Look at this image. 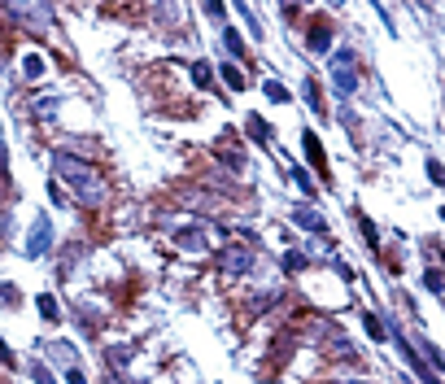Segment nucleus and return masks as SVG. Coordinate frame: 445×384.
<instances>
[{
  "mask_svg": "<svg viewBox=\"0 0 445 384\" xmlns=\"http://www.w3.org/2000/svg\"><path fill=\"white\" fill-rule=\"evenodd\" d=\"M53 171H57V180L70 188L83 205H105L109 184L88 166V162H79V157H70V153H53Z\"/></svg>",
  "mask_w": 445,
  "mask_h": 384,
  "instance_id": "1",
  "label": "nucleus"
},
{
  "mask_svg": "<svg viewBox=\"0 0 445 384\" xmlns=\"http://www.w3.org/2000/svg\"><path fill=\"white\" fill-rule=\"evenodd\" d=\"M328 75H332L337 96H354L358 92V52L354 48H337V57L328 61Z\"/></svg>",
  "mask_w": 445,
  "mask_h": 384,
  "instance_id": "2",
  "label": "nucleus"
},
{
  "mask_svg": "<svg viewBox=\"0 0 445 384\" xmlns=\"http://www.w3.org/2000/svg\"><path fill=\"white\" fill-rule=\"evenodd\" d=\"M210 236H214V231L205 227V223L179 227V231H175V249H184V253H192V258H197V253H205V249H210Z\"/></svg>",
  "mask_w": 445,
  "mask_h": 384,
  "instance_id": "3",
  "label": "nucleus"
},
{
  "mask_svg": "<svg viewBox=\"0 0 445 384\" xmlns=\"http://www.w3.org/2000/svg\"><path fill=\"white\" fill-rule=\"evenodd\" d=\"M9 18H22L26 26H31V35H48L53 9L48 5H9Z\"/></svg>",
  "mask_w": 445,
  "mask_h": 384,
  "instance_id": "4",
  "label": "nucleus"
},
{
  "mask_svg": "<svg viewBox=\"0 0 445 384\" xmlns=\"http://www.w3.org/2000/svg\"><path fill=\"white\" fill-rule=\"evenodd\" d=\"M48 249H53V223H48V214H35L31 236H26V258H44Z\"/></svg>",
  "mask_w": 445,
  "mask_h": 384,
  "instance_id": "5",
  "label": "nucleus"
},
{
  "mask_svg": "<svg viewBox=\"0 0 445 384\" xmlns=\"http://www.w3.org/2000/svg\"><path fill=\"white\" fill-rule=\"evenodd\" d=\"M218 271L223 276H249V271H254V253H249L245 244H231V249H223Z\"/></svg>",
  "mask_w": 445,
  "mask_h": 384,
  "instance_id": "6",
  "label": "nucleus"
},
{
  "mask_svg": "<svg viewBox=\"0 0 445 384\" xmlns=\"http://www.w3.org/2000/svg\"><path fill=\"white\" fill-rule=\"evenodd\" d=\"M293 223L301 227V231H314V236H328V218L314 210V205H297L293 210Z\"/></svg>",
  "mask_w": 445,
  "mask_h": 384,
  "instance_id": "7",
  "label": "nucleus"
},
{
  "mask_svg": "<svg viewBox=\"0 0 445 384\" xmlns=\"http://www.w3.org/2000/svg\"><path fill=\"white\" fill-rule=\"evenodd\" d=\"M223 135H227V140H218V157H223V162H227V166H231V171H245V153H240V144H236V140H231V135H236V131H223Z\"/></svg>",
  "mask_w": 445,
  "mask_h": 384,
  "instance_id": "8",
  "label": "nucleus"
},
{
  "mask_svg": "<svg viewBox=\"0 0 445 384\" xmlns=\"http://www.w3.org/2000/svg\"><path fill=\"white\" fill-rule=\"evenodd\" d=\"M305 44H310V52H328V48H332V31H328L323 22H314V26H310V39H305Z\"/></svg>",
  "mask_w": 445,
  "mask_h": 384,
  "instance_id": "9",
  "label": "nucleus"
},
{
  "mask_svg": "<svg viewBox=\"0 0 445 384\" xmlns=\"http://www.w3.org/2000/svg\"><path fill=\"white\" fill-rule=\"evenodd\" d=\"M245 131L254 135L258 144H267V140H271V127H267V118H258V114H249V118H245Z\"/></svg>",
  "mask_w": 445,
  "mask_h": 384,
  "instance_id": "10",
  "label": "nucleus"
},
{
  "mask_svg": "<svg viewBox=\"0 0 445 384\" xmlns=\"http://www.w3.org/2000/svg\"><path fill=\"white\" fill-rule=\"evenodd\" d=\"M262 92H267V101H275V105H288V101H293V92H288L284 84H275V79H267Z\"/></svg>",
  "mask_w": 445,
  "mask_h": 384,
  "instance_id": "11",
  "label": "nucleus"
},
{
  "mask_svg": "<svg viewBox=\"0 0 445 384\" xmlns=\"http://www.w3.org/2000/svg\"><path fill=\"white\" fill-rule=\"evenodd\" d=\"M35 306H39V314H44L48 323H57L61 319V310H57V297H48V293H39L35 297Z\"/></svg>",
  "mask_w": 445,
  "mask_h": 384,
  "instance_id": "12",
  "label": "nucleus"
},
{
  "mask_svg": "<svg viewBox=\"0 0 445 384\" xmlns=\"http://www.w3.org/2000/svg\"><path fill=\"white\" fill-rule=\"evenodd\" d=\"M22 75L26 79H44V57H39V52H26L22 57Z\"/></svg>",
  "mask_w": 445,
  "mask_h": 384,
  "instance_id": "13",
  "label": "nucleus"
},
{
  "mask_svg": "<svg viewBox=\"0 0 445 384\" xmlns=\"http://www.w3.org/2000/svg\"><path fill=\"white\" fill-rule=\"evenodd\" d=\"M301 144H305V157H310L314 166H323V144H319V135L305 131V135H301Z\"/></svg>",
  "mask_w": 445,
  "mask_h": 384,
  "instance_id": "14",
  "label": "nucleus"
},
{
  "mask_svg": "<svg viewBox=\"0 0 445 384\" xmlns=\"http://www.w3.org/2000/svg\"><path fill=\"white\" fill-rule=\"evenodd\" d=\"M223 48H227V57H245V44H240V35H236L231 26H223Z\"/></svg>",
  "mask_w": 445,
  "mask_h": 384,
  "instance_id": "15",
  "label": "nucleus"
},
{
  "mask_svg": "<svg viewBox=\"0 0 445 384\" xmlns=\"http://www.w3.org/2000/svg\"><path fill=\"white\" fill-rule=\"evenodd\" d=\"M424 288H428V293H445V271H441V267H437V271L428 267V276H424Z\"/></svg>",
  "mask_w": 445,
  "mask_h": 384,
  "instance_id": "16",
  "label": "nucleus"
},
{
  "mask_svg": "<svg viewBox=\"0 0 445 384\" xmlns=\"http://www.w3.org/2000/svg\"><path fill=\"white\" fill-rule=\"evenodd\" d=\"M192 84H197V88H210L214 84V75H210V66H205V61H192Z\"/></svg>",
  "mask_w": 445,
  "mask_h": 384,
  "instance_id": "17",
  "label": "nucleus"
},
{
  "mask_svg": "<svg viewBox=\"0 0 445 384\" xmlns=\"http://www.w3.org/2000/svg\"><path fill=\"white\" fill-rule=\"evenodd\" d=\"M223 84H227L231 92H240V88H245V75L236 70V66H223Z\"/></svg>",
  "mask_w": 445,
  "mask_h": 384,
  "instance_id": "18",
  "label": "nucleus"
},
{
  "mask_svg": "<svg viewBox=\"0 0 445 384\" xmlns=\"http://www.w3.org/2000/svg\"><path fill=\"white\" fill-rule=\"evenodd\" d=\"M305 101H310L314 114H323V101H319V84H314V79H305Z\"/></svg>",
  "mask_w": 445,
  "mask_h": 384,
  "instance_id": "19",
  "label": "nucleus"
},
{
  "mask_svg": "<svg viewBox=\"0 0 445 384\" xmlns=\"http://www.w3.org/2000/svg\"><path fill=\"white\" fill-rule=\"evenodd\" d=\"M363 327L371 332V340H384V327H380V319H375V314H363Z\"/></svg>",
  "mask_w": 445,
  "mask_h": 384,
  "instance_id": "20",
  "label": "nucleus"
},
{
  "mask_svg": "<svg viewBox=\"0 0 445 384\" xmlns=\"http://www.w3.org/2000/svg\"><path fill=\"white\" fill-rule=\"evenodd\" d=\"M31 376H35V384H57V380H53V372H48L44 363H31Z\"/></svg>",
  "mask_w": 445,
  "mask_h": 384,
  "instance_id": "21",
  "label": "nucleus"
},
{
  "mask_svg": "<svg viewBox=\"0 0 445 384\" xmlns=\"http://www.w3.org/2000/svg\"><path fill=\"white\" fill-rule=\"evenodd\" d=\"M0 306H18V288L13 284H0Z\"/></svg>",
  "mask_w": 445,
  "mask_h": 384,
  "instance_id": "22",
  "label": "nucleus"
},
{
  "mask_svg": "<svg viewBox=\"0 0 445 384\" xmlns=\"http://www.w3.org/2000/svg\"><path fill=\"white\" fill-rule=\"evenodd\" d=\"M293 184H297L301 192H314V184H310V175H305L301 166H293Z\"/></svg>",
  "mask_w": 445,
  "mask_h": 384,
  "instance_id": "23",
  "label": "nucleus"
},
{
  "mask_svg": "<svg viewBox=\"0 0 445 384\" xmlns=\"http://www.w3.org/2000/svg\"><path fill=\"white\" fill-rule=\"evenodd\" d=\"M122 363H131V349L122 345V349H109V367H122Z\"/></svg>",
  "mask_w": 445,
  "mask_h": 384,
  "instance_id": "24",
  "label": "nucleus"
},
{
  "mask_svg": "<svg viewBox=\"0 0 445 384\" xmlns=\"http://www.w3.org/2000/svg\"><path fill=\"white\" fill-rule=\"evenodd\" d=\"M305 267V253H284V271H301Z\"/></svg>",
  "mask_w": 445,
  "mask_h": 384,
  "instance_id": "25",
  "label": "nucleus"
},
{
  "mask_svg": "<svg viewBox=\"0 0 445 384\" xmlns=\"http://www.w3.org/2000/svg\"><path fill=\"white\" fill-rule=\"evenodd\" d=\"M35 114H39V118H53V114H57V101H39Z\"/></svg>",
  "mask_w": 445,
  "mask_h": 384,
  "instance_id": "26",
  "label": "nucleus"
},
{
  "mask_svg": "<svg viewBox=\"0 0 445 384\" xmlns=\"http://www.w3.org/2000/svg\"><path fill=\"white\" fill-rule=\"evenodd\" d=\"M428 180H433V184H445V171H441V162H428Z\"/></svg>",
  "mask_w": 445,
  "mask_h": 384,
  "instance_id": "27",
  "label": "nucleus"
},
{
  "mask_svg": "<svg viewBox=\"0 0 445 384\" xmlns=\"http://www.w3.org/2000/svg\"><path fill=\"white\" fill-rule=\"evenodd\" d=\"M0 363H5V367H13V349L5 345V340H0Z\"/></svg>",
  "mask_w": 445,
  "mask_h": 384,
  "instance_id": "28",
  "label": "nucleus"
},
{
  "mask_svg": "<svg viewBox=\"0 0 445 384\" xmlns=\"http://www.w3.org/2000/svg\"><path fill=\"white\" fill-rule=\"evenodd\" d=\"M66 380H70V384H88V380H83V372H79V367H70V372H66Z\"/></svg>",
  "mask_w": 445,
  "mask_h": 384,
  "instance_id": "29",
  "label": "nucleus"
},
{
  "mask_svg": "<svg viewBox=\"0 0 445 384\" xmlns=\"http://www.w3.org/2000/svg\"><path fill=\"white\" fill-rule=\"evenodd\" d=\"M0 175H5V144H0Z\"/></svg>",
  "mask_w": 445,
  "mask_h": 384,
  "instance_id": "30",
  "label": "nucleus"
},
{
  "mask_svg": "<svg viewBox=\"0 0 445 384\" xmlns=\"http://www.w3.org/2000/svg\"><path fill=\"white\" fill-rule=\"evenodd\" d=\"M109 384H127V380H122V376H109Z\"/></svg>",
  "mask_w": 445,
  "mask_h": 384,
  "instance_id": "31",
  "label": "nucleus"
},
{
  "mask_svg": "<svg viewBox=\"0 0 445 384\" xmlns=\"http://www.w3.org/2000/svg\"><path fill=\"white\" fill-rule=\"evenodd\" d=\"M424 384H441V380H433V376H428V380H424Z\"/></svg>",
  "mask_w": 445,
  "mask_h": 384,
  "instance_id": "32",
  "label": "nucleus"
},
{
  "mask_svg": "<svg viewBox=\"0 0 445 384\" xmlns=\"http://www.w3.org/2000/svg\"><path fill=\"white\" fill-rule=\"evenodd\" d=\"M401 384H410V380H401Z\"/></svg>",
  "mask_w": 445,
  "mask_h": 384,
  "instance_id": "33",
  "label": "nucleus"
},
{
  "mask_svg": "<svg viewBox=\"0 0 445 384\" xmlns=\"http://www.w3.org/2000/svg\"><path fill=\"white\" fill-rule=\"evenodd\" d=\"M441 218H445V210H441Z\"/></svg>",
  "mask_w": 445,
  "mask_h": 384,
  "instance_id": "34",
  "label": "nucleus"
}]
</instances>
